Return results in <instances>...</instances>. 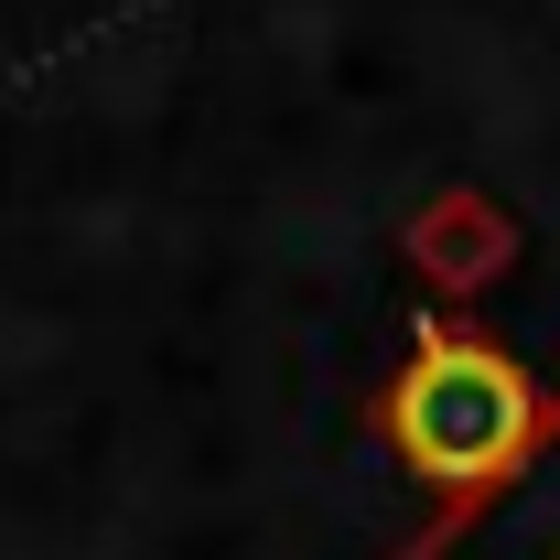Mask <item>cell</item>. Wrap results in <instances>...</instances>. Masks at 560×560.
I'll list each match as a JSON object with an SVG mask.
<instances>
[{
	"mask_svg": "<svg viewBox=\"0 0 560 560\" xmlns=\"http://www.w3.org/2000/svg\"><path fill=\"white\" fill-rule=\"evenodd\" d=\"M550 420L528 399V377L495 346H464V335H420L410 377H399V442L431 475H464V486H495Z\"/></svg>",
	"mask_w": 560,
	"mask_h": 560,
	"instance_id": "cell-1",
	"label": "cell"
},
{
	"mask_svg": "<svg viewBox=\"0 0 560 560\" xmlns=\"http://www.w3.org/2000/svg\"><path fill=\"white\" fill-rule=\"evenodd\" d=\"M420 560H560V420L495 475Z\"/></svg>",
	"mask_w": 560,
	"mask_h": 560,
	"instance_id": "cell-2",
	"label": "cell"
}]
</instances>
